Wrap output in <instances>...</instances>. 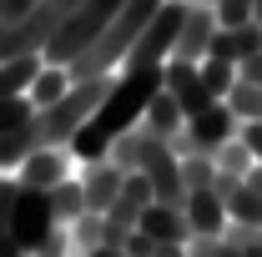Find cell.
Returning <instances> with one entry per match:
<instances>
[{"label":"cell","instance_id":"6da1fadb","mask_svg":"<svg viewBox=\"0 0 262 257\" xmlns=\"http://www.w3.org/2000/svg\"><path fill=\"white\" fill-rule=\"evenodd\" d=\"M111 81H116V76H91V81H76V86H71L56 106L35 111V116H31L35 146H71V136H76V131H81V126L101 111V101H106V91H111Z\"/></svg>","mask_w":262,"mask_h":257},{"label":"cell","instance_id":"7a4b0ae2","mask_svg":"<svg viewBox=\"0 0 262 257\" xmlns=\"http://www.w3.org/2000/svg\"><path fill=\"white\" fill-rule=\"evenodd\" d=\"M162 96V66L157 71H121L116 81H111V91L101 101V111L86 121L91 131H101L106 141H116L121 131H131L141 116H146V106Z\"/></svg>","mask_w":262,"mask_h":257},{"label":"cell","instance_id":"3957f363","mask_svg":"<svg viewBox=\"0 0 262 257\" xmlns=\"http://www.w3.org/2000/svg\"><path fill=\"white\" fill-rule=\"evenodd\" d=\"M121 5H126V0H81V5L71 10V20L56 31V40L46 46V66H71V61H81L101 35L111 31V20L121 15Z\"/></svg>","mask_w":262,"mask_h":257},{"label":"cell","instance_id":"277c9868","mask_svg":"<svg viewBox=\"0 0 262 257\" xmlns=\"http://www.w3.org/2000/svg\"><path fill=\"white\" fill-rule=\"evenodd\" d=\"M182 20H187V0H166L162 10L151 15V26L141 31V40L131 46V56L121 61V71H157V66H166L171 51H177Z\"/></svg>","mask_w":262,"mask_h":257},{"label":"cell","instance_id":"5b68a950","mask_svg":"<svg viewBox=\"0 0 262 257\" xmlns=\"http://www.w3.org/2000/svg\"><path fill=\"white\" fill-rule=\"evenodd\" d=\"M51 232H56L51 197H46V192H15V202H10V237H15V247L31 257Z\"/></svg>","mask_w":262,"mask_h":257},{"label":"cell","instance_id":"8992f818","mask_svg":"<svg viewBox=\"0 0 262 257\" xmlns=\"http://www.w3.org/2000/svg\"><path fill=\"white\" fill-rule=\"evenodd\" d=\"M81 172V161L71 157V146H40L35 157H26L20 161V172H15V187L20 192H56L61 182H71Z\"/></svg>","mask_w":262,"mask_h":257},{"label":"cell","instance_id":"52a82bcc","mask_svg":"<svg viewBox=\"0 0 262 257\" xmlns=\"http://www.w3.org/2000/svg\"><path fill=\"white\" fill-rule=\"evenodd\" d=\"M162 91L166 96H177V106H182V116L192 121V116H202L207 106H217V96L207 91V81H202V71L187 61H166L162 66Z\"/></svg>","mask_w":262,"mask_h":257},{"label":"cell","instance_id":"ba28073f","mask_svg":"<svg viewBox=\"0 0 262 257\" xmlns=\"http://www.w3.org/2000/svg\"><path fill=\"white\" fill-rule=\"evenodd\" d=\"M187 141H192L196 157H217L227 141H237V116L217 101V106H207L202 116H192V121H187Z\"/></svg>","mask_w":262,"mask_h":257},{"label":"cell","instance_id":"9c48e42d","mask_svg":"<svg viewBox=\"0 0 262 257\" xmlns=\"http://www.w3.org/2000/svg\"><path fill=\"white\" fill-rule=\"evenodd\" d=\"M182 217H187L192 242H222V237H227V207H222L217 192H187Z\"/></svg>","mask_w":262,"mask_h":257},{"label":"cell","instance_id":"30bf717a","mask_svg":"<svg viewBox=\"0 0 262 257\" xmlns=\"http://www.w3.org/2000/svg\"><path fill=\"white\" fill-rule=\"evenodd\" d=\"M76 177H81V197H86V212L91 217H106L116 207V197H121V182H126V172L111 166V161H91Z\"/></svg>","mask_w":262,"mask_h":257},{"label":"cell","instance_id":"8fae6325","mask_svg":"<svg viewBox=\"0 0 262 257\" xmlns=\"http://www.w3.org/2000/svg\"><path fill=\"white\" fill-rule=\"evenodd\" d=\"M212 35H217V10H212V5H192V0H187V20H182V35H177L171 61L202 66L207 46H212Z\"/></svg>","mask_w":262,"mask_h":257},{"label":"cell","instance_id":"7c38bea8","mask_svg":"<svg viewBox=\"0 0 262 257\" xmlns=\"http://www.w3.org/2000/svg\"><path fill=\"white\" fill-rule=\"evenodd\" d=\"M141 177L151 182V202H166V207H182V202H187V187H182V161L171 157V146H157L151 161L141 166Z\"/></svg>","mask_w":262,"mask_h":257},{"label":"cell","instance_id":"4fadbf2b","mask_svg":"<svg viewBox=\"0 0 262 257\" xmlns=\"http://www.w3.org/2000/svg\"><path fill=\"white\" fill-rule=\"evenodd\" d=\"M136 232H141V237H151L157 247H187V242H192V232H187V217H182V207H166V202H151V207L141 212Z\"/></svg>","mask_w":262,"mask_h":257},{"label":"cell","instance_id":"5bb4252c","mask_svg":"<svg viewBox=\"0 0 262 257\" xmlns=\"http://www.w3.org/2000/svg\"><path fill=\"white\" fill-rule=\"evenodd\" d=\"M157 146H166V141H157V136H151V131L141 126V121H136V126L131 131H121V136H116V141H111V166H121V172H141V166H146V161H151V152H157Z\"/></svg>","mask_w":262,"mask_h":257},{"label":"cell","instance_id":"9a60e30c","mask_svg":"<svg viewBox=\"0 0 262 257\" xmlns=\"http://www.w3.org/2000/svg\"><path fill=\"white\" fill-rule=\"evenodd\" d=\"M222 207H227V232H242V237L262 232V197L247 182H237L232 192H222Z\"/></svg>","mask_w":262,"mask_h":257},{"label":"cell","instance_id":"2e32d148","mask_svg":"<svg viewBox=\"0 0 262 257\" xmlns=\"http://www.w3.org/2000/svg\"><path fill=\"white\" fill-rule=\"evenodd\" d=\"M141 126L151 131L157 141H166V146H171V141H177V136L187 131V116H182V106H177V96H166V91H162V96H157L151 106H146Z\"/></svg>","mask_w":262,"mask_h":257},{"label":"cell","instance_id":"e0dca14e","mask_svg":"<svg viewBox=\"0 0 262 257\" xmlns=\"http://www.w3.org/2000/svg\"><path fill=\"white\" fill-rule=\"evenodd\" d=\"M71 86H76V81H71V71H66V66H40V76L31 81L26 101H31L35 111H46V106H56V101H61Z\"/></svg>","mask_w":262,"mask_h":257},{"label":"cell","instance_id":"ac0fdd59","mask_svg":"<svg viewBox=\"0 0 262 257\" xmlns=\"http://www.w3.org/2000/svg\"><path fill=\"white\" fill-rule=\"evenodd\" d=\"M40 66H46V56H20V61H0V101L26 96V91H31V81L40 76Z\"/></svg>","mask_w":262,"mask_h":257},{"label":"cell","instance_id":"d6986e66","mask_svg":"<svg viewBox=\"0 0 262 257\" xmlns=\"http://www.w3.org/2000/svg\"><path fill=\"white\" fill-rule=\"evenodd\" d=\"M51 212H56V227H66V232L81 222V217H91L86 212V197H81V177H71V182H61L51 192Z\"/></svg>","mask_w":262,"mask_h":257},{"label":"cell","instance_id":"ffe728a7","mask_svg":"<svg viewBox=\"0 0 262 257\" xmlns=\"http://www.w3.org/2000/svg\"><path fill=\"white\" fill-rule=\"evenodd\" d=\"M227 106L232 116H237V126H247V121H262V86H247V81H237L227 91Z\"/></svg>","mask_w":262,"mask_h":257},{"label":"cell","instance_id":"44dd1931","mask_svg":"<svg viewBox=\"0 0 262 257\" xmlns=\"http://www.w3.org/2000/svg\"><path fill=\"white\" fill-rule=\"evenodd\" d=\"M182 187L187 192H212L217 187V161L212 157H182Z\"/></svg>","mask_w":262,"mask_h":257},{"label":"cell","instance_id":"7402d4cb","mask_svg":"<svg viewBox=\"0 0 262 257\" xmlns=\"http://www.w3.org/2000/svg\"><path fill=\"white\" fill-rule=\"evenodd\" d=\"M196 71H202V81H207V91H212L217 101H227V91L237 86V66H232V61H217V56H207V61L196 66Z\"/></svg>","mask_w":262,"mask_h":257},{"label":"cell","instance_id":"603a6c76","mask_svg":"<svg viewBox=\"0 0 262 257\" xmlns=\"http://www.w3.org/2000/svg\"><path fill=\"white\" fill-rule=\"evenodd\" d=\"M31 116H35V106H31L26 96H10V101H0V141H5L10 131H20L26 121H31Z\"/></svg>","mask_w":262,"mask_h":257},{"label":"cell","instance_id":"cb8c5ba5","mask_svg":"<svg viewBox=\"0 0 262 257\" xmlns=\"http://www.w3.org/2000/svg\"><path fill=\"white\" fill-rule=\"evenodd\" d=\"M227 35H232V51H237V66L262 56V26L257 20H247V26H237V31H227Z\"/></svg>","mask_w":262,"mask_h":257},{"label":"cell","instance_id":"d4e9b609","mask_svg":"<svg viewBox=\"0 0 262 257\" xmlns=\"http://www.w3.org/2000/svg\"><path fill=\"white\" fill-rule=\"evenodd\" d=\"M31 10H35V0H0V31L20 26V20H26Z\"/></svg>","mask_w":262,"mask_h":257},{"label":"cell","instance_id":"484cf974","mask_svg":"<svg viewBox=\"0 0 262 257\" xmlns=\"http://www.w3.org/2000/svg\"><path fill=\"white\" fill-rule=\"evenodd\" d=\"M237 141L247 146V157L262 161V121H247V126H237Z\"/></svg>","mask_w":262,"mask_h":257},{"label":"cell","instance_id":"4316f807","mask_svg":"<svg viewBox=\"0 0 262 257\" xmlns=\"http://www.w3.org/2000/svg\"><path fill=\"white\" fill-rule=\"evenodd\" d=\"M237 81H247V86H262V56H252V61L237 66Z\"/></svg>","mask_w":262,"mask_h":257},{"label":"cell","instance_id":"83f0119b","mask_svg":"<svg viewBox=\"0 0 262 257\" xmlns=\"http://www.w3.org/2000/svg\"><path fill=\"white\" fill-rule=\"evenodd\" d=\"M242 182H247V187H252V192L262 197V161H257V166H252V172H247V177H242Z\"/></svg>","mask_w":262,"mask_h":257},{"label":"cell","instance_id":"f1b7e54d","mask_svg":"<svg viewBox=\"0 0 262 257\" xmlns=\"http://www.w3.org/2000/svg\"><path fill=\"white\" fill-rule=\"evenodd\" d=\"M252 20H257V26H262V0H252Z\"/></svg>","mask_w":262,"mask_h":257},{"label":"cell","instance_id":"f546056e","mask_svg":"<svg viewBox=\"0 0 262 257\" xmlns=\"http://www.w3.org/2000/svg\"><path fill=\"white\" fill-rule=\"evenodd\" d=\"M192 5H217V0H192Z\"/></svg>","mask_w":262,"mask_h":257},{"label":"cell","instance_id":"4dcf8cb0","mask_svg":"<svg viewBox=\"0 0 262 257\" xmlns=\"http://www.w3.org/2000/svg\"><path fill=\"white\" fill-rule=\"evenodd\" d=\"M0 35H5V31H0Z\"/></svg>","mask_w":262,"mask_h":257}]
</instances>
